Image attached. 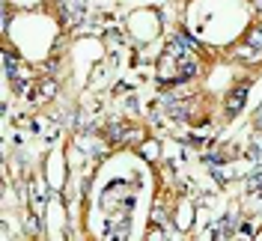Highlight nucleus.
I'll return each instance as SVG.
<instances>
[{"label": "nucleus", "mask_w": 262, "mask_h": 241, "mask_svg": "<svg viewBox=\"0 0 262 241\" xmlns=\"http://www.w3.org/2000/svg\"><path fill=\"white\" fill-rule=\"evenodd\" d=\"M242 104H245V86H238V90H235V93H232V96H229L227 107H229V111H238V107H242Z\"/></svg>", "instance_id": "obj_1"}]
</instances>
